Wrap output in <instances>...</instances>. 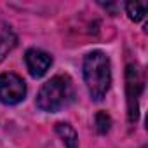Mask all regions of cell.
I'll use <instances>...</instances> for the list:
<instances>
[{
    "mask_svg": "<svg viewBox=\"0 0 148 148\" xmlns=\"http://www.w3.org/2000/svg\"><path fill=\"white\" fill-rule=\"evenodd\" d=\"M146 9H148L146 2H129V4H125V12H127L129 19L134 21V23H138L145 18Z\"/></svg>",
    "mask_w": 148,
    "mask_h": 148,
    "instance_id": "8",
    "label": "cell"
},
{
    "mask_svg": "<svg viewBox=\"0 0 148 148\" xmlns=\"http://www.w3.org/2000/svg\"><path fill=\"white\" fill-rule=\"evenodd\" d=\"M9 28H11V26H9L7 23H4V21H0V38H2V35H4V33H5V32L9 30Z\"/></svg>",
    "mask_w": 148,
    "mask_h": 148,
    "instance_id": "10",
    "label": "cell"
},
{
    "mask_svg": "<svg viewBox=\"0 0 148 148\" xmlns=\"http://www.w3.org/2000/svg\"><path fill=\"white\" fill-rule=\"evenodd\" d=\"M56 132L61 138V141L64 143L66 148H79V136L77 131L73 129L70 124L66 122H58L56 124Z\"/></svg>",
    "mask_w": 148,
    "mask_h": 148,
    "instance_id": "6",
    "label": "cell"
},
{
    "mask_svg": "<svg viewBox=\"0 0 148 148\" xmlns=\"http://www.w3.org/2000/svg\"><path fill=\"white\" fill-rule=\"evenodd\" d=\"M25 63H26V68L30 71V75L35 77V79H40L51 68L52 56L47 54L42 49H28L26 54H25Z\"/></svg>",
    "mask_w": 148,
    "mask_h": 148,
    "instance_id": "5",
    "label": "cell"
},
{
    "mask_svg": "<svg viewBox=\"0 0 148 148\" xmlns=\"http://www.w3.org/2000/svg\"><path fill=\"white\" fill-rule=\"evenodd\" d=\"M16 44H18V37H16V33L12 32V28H9V30L2 35V38H0V63H2V61L5 59V56L16 47Z\"/></svg>",
    "mask_w": 148,
    "mask_h": 148,
    "instance_id": "7",
    "label": "cell"
},
{
    "mask_svg": "<svg viewBox=\"0 0 148 148\" xmlns=\"http://www.w3.org/2000/svg\"><path fill=\"white\" fill-rule=\"evenodd\" d=\"M145 79L138 64H127L125 68V92H127V119L134 124L139 117V96L143 92Z\"/></svg>",
    "mask_w": 148,
    "mask_h": 148,
    "instance_id": "3",
    "label": "cell"
},
{
    "mask_svg": "<svg viewBox=\"0 0 148 148\" xmlns=\"http://www.w3.org/2000/svg\"><path fill=\"white\" fill-rule=\"evenodd\" d=\"M73 99H75V89H73L70 77L56 75L40 87L37 96V106L42 112L56 113L71 105Z\"/></svg>",
    "mask_w": 148,
    "mask_h": 148,
    "instance_id": "2",
    "label": "cell"
},
{
    "mask_svg": "<svg viewBox=\"0 0 148 148\" xmlns=\"http://www.w3.org/2000/svg\"><path fill=\"white\" fill-rule=\"evenodd\" d=\"M84 80L94 101H101L112 84L110 59L103 51H92L84 59Z\"/></svg>",
    "mask_w": 148,
    "mask_h": 148,
    "instance_id": "1",
    "label": "cell"
},
{
    "mask_svg": "<svg viewBox=\"0 0 148 148\" xmlns=\"http://www.w3.org/2000/svg\"><path fill=\"white\" fill-rule=\"evenodd\" d=\"M94 124H96V132L105 136L112 127V119H110V115L106 112H98L96 119H94Z\"/></svg>",
    "mask_w": 148,
    "mask_h": 148,
    "instance_id": "9",
    "label": "cell"
},
{
    "mask_svg": "<svg viewBox=\"0 0 148 148\" xmlns=\"http://www.w3.org/2000/svg\"><path fill=\"white\" fill-rule=\"evenodd\" d=\"M141 148H146V145H143V146H141Z\"/></svg>",
    "mask_w": 148,
    "mask_h": 148,
    "instance_id": "11",
    "label": "cell"
},
{
    "mask_svg": "<svg viewBox=\"0 0 148 148\" xmlns=\"http://www.w3.org/2000/svg\"><path fill=\"white\" fill-rule=\"evenodd\" d=\"M26 96V84L16 73L0 75V101L4 105H18Z\"/></svg>",
    "mask_w": 148,
    "mask_h": 148,
    "instance_id": "4",
    "label": "cell"
}]
</instances>
